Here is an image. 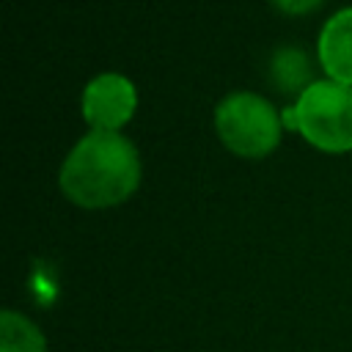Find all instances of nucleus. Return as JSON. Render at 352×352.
<instances>
[{
	"mask_svg": "<svg viewBox=\"0 0 352 352\" xmlns=\"http://www.w3.org/2000/svg\"><path fill=\"white\" fill-rule=\"evenodd\" d=\"M58 184L63 195L82 209L124 204L140 184L138 148L121 132L94 129L66 154Z\"/></svg>",
	"mask_w": 352,
	"mask_h": 352,
	"instance_id": "f257e3e1",
	"label": "nucleus"
},
{
	"mask_svg": "<svg viewBox=\"0 0 352 352\" xmlns=\"http://www.w3.org/2000/svg\"><path fill=\"white\" fill-rule=\"evenodd\" d=\"M280 121L322 151H352V88L336 80H314L280 113Z\"/></svg>",
	"mask_w": 352,
	"mask_h": 352,
	"instance_id": "f03ea898",
	"label": "nucleus"
},
{
	"mask_svg": "<svg viewBox=\"0 0 352 352\" xmlns=\"http://www.w3.org/2000/svg\"><path fill=\"white\" fill-rule=\"evenodd\" d=\"M278 110L253 91H234L214 107V129L223 146L239 157H267L280 143Z\"/></svg>",
	"mask_w": 352,
	"mask_h": 352,
	"instance_id": "7ed1b4c3",
	"label": "nucleus"
},
{
	"mask_svg": "<svg viewBox=\"0 0 352 352\" xmlns=\"http://www.w3.org/2000/svg\"><path fill=\"white\" fill-rule=\"evenodd\" d=\"M138 107V91L132 80L116 72L94 77L82 88V118L102 132H118Z\"/></svg>",
	"mask_w": 352,
	"mask_h": 352,
	"instance_id": "20e7f679",
	"label": "nucleus"
},
{
	"mask_svg": "<svg viewBox=\"0 0 352 352\" xmlns=\"http://www.w3.org/2000/svg\"><path fill=\"white\" fill-rule=\"evenodd\" d=\"M319 63L327 80L352 88V8L336 11L319 33Z\"/></svg>",
	"mask_w": 352,
	"mask_h": 352,
	"instance_id": "39448f33",
	"label": "nucleus"
},
{
	"mask_svg": "<svg viewBox=\"0 0 352 352\" xmlns=\"http://www.w3.org/2000/svg\"><path fill=\"white\" fill-rule=\"evenodd\" d=\"M0 352H47V336L30 316L6 308L0 314Z\"/></svg>",
	"mask_w": 352,
	"mask_h": 352,
	"instance_id": "423d86ee",
	"label": "nucleus"
},
{
	"mask_svg": "<svg viewBox=\"0 0 352 352\" xmlns=\"http://www.w3.org/2000/svg\"><path fill=\"white\" fill-rule=\"evenodd\" d=\"M272 80L280 91H305L314 80H311V69H308V58L297 50V47H280L272 55Z\"/></svg>",
	"mask_w": 352,
	"mask_h": 352,
	"instance_id": "0eeeda50",
	"label": "nucleus"
},
{
	"mask_svg": "<svg viewBox=\"0 0 352 352\" xmlns=\"http://www.w3.org/2000/svg\"><path fill=\"white\" fill-rule=\"evenodd\" d=\"M272 3L283 14H308V11H314V8L322 6V0H272Z\"/></svg>",
	"mask_w": 352,
	"mask_h": 352,
	"instance_id": "6e6552de",
	"label": "nucleus"
}]
</instances>
